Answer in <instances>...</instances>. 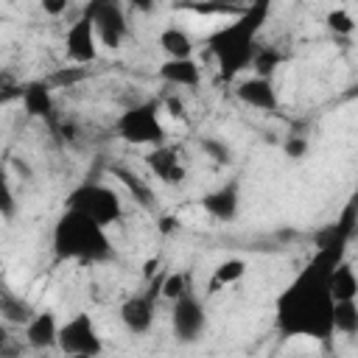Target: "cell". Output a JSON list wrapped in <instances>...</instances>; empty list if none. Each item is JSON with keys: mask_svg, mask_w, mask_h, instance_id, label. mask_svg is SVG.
Masks as SVG:
<instances>
[{"mask_svg": "<svg viewBox=\"0 0 358 358\" xmlns=\"http://www.w3.org/2000/svg\"><path fill=\"white\" fill-rule=\"evenodd\" d=\"M157 76L171 84V87H179V90H193L201 84V67L199 62L190 56V59H165L157 70Z\"/></svg>", "mask_w": 358, "mask_h": 358, "instance_id": "9a60e30c", "label": "cell"}, {"mask_svg": "<svg viewBox=\"0 0 358 358\" xmlns=\"http://www.w3.org/2000/svg\"><path fill=\"white\" fill-rule=\"evenodd\" d=\"M336 333L358 336V299H338L336 302Z\"/></svg>", "mask_w": 358, "mask_h": 358, "instance_id": "44dd1931", "label": "cell"}, {"mask_svg": "<svg viewBox=\"0 0 358 358\" xmlns=\"http://www.w3.org/2000/svg\"><path fill=\"white\" fill-rule=\"evenodd\" d=\"M145 165H148L151 176L157 182L168 185V187H176V185H182L187 179V165H185V159H182L176 145L162 143V145L148 148L145 151Z\"/></svg>", "mask_w": 358, "mask_h": 358, "instance_id": "8fae6325", "label": "cell"}, {"mask_svg": "<svg viewBox=\"0 0 358 358\" xmlns=\"http://www.w3.org/2000/svg\"><path fill=\"white\" fill-rule=\"evenodd\" d=\"M20 98H22V106L31 117H50L53 115V98H50L48 84L34 81L20 92Z\"/></svg>", "mask_w": 358, "mask_h": 358, "instance_id": "e0dca14e", "label": "cell"}, {"mask_svg": "<svg viewBox=\"0 0 358 358\" xmlns=\"http://www.w3.org/2000/svg\"><path fill=\"white\" fill-rule=\"evenodd\" d=\"M59 319L53 310H36L25 324H22V333H25V341L34 347V350H50L59 344Z\"/></svg>", "mask_w": 358, "mask_h": 358, "instance_id": "5bb4252c", "label": "cell"}, {"mask_svg": "<svg viewBox=\"0 0 358 358\" xmlns=\"http://www.w3.org/2000/svg\"><path fill=\"white\" fill-rule=\"evenodd\" d=\"M64 207H76L81 213H87L90 218L101 221L103 227H112L123 218V199L112 185L95 182V179H84L78 182L67 196H64Z\"/></svg>", "mask_w": 358, "mask_h": 358, "instance_id": "5b68a950", "label": "cell"}, {"mask_svg": "<svg viewBox=\"0 0 358 358\" xmlns=\"http://www.w3.org/2000/svg\"><path fill=\"white\" fill-rule=\"evenodd\" d=\"M280 64H282V56L274 48H260L257 56H255V62H252V67H255L257 76H274V70Z\"/></svg>", "mask_w": 358, "mask_h": 358, "instance_id": "484cf974", "label": "cell"}, {"mask_svg": "<svg viewBox=\"0 0 358 358\" xmlns=\"http://www.w3.org/2000/svg\"><path fill=\"white\" fill-rule=\"evenodd\" d=\"M159 280L151 282L148 291L143 294H131L129 299H123L117 316H120V324L131 333V336H145L151 327H154V319H157V299H159Z\"/></svg>", "mask_w": 358, "mask_h": 358, "instance_id": "9c48e42d", "label": "cell"}, {"mask_svg": "<svg viewBox=\"0 0 358 358\" xmlns=\"http://www.w3.org/2000/svg\"><path fill=\"white\" fill-rule=\"evenodd\" d=\"M50 246L56 260L98 266L115 257V246L106 235V227L76 207H64L53 224Z\"/></svg>", "mask_w": 358, "mask_h": 358, "instance_id": "3957f363", "label": "cell"}, {"mask_svg": "<svg viewBox=\"0 0 358 358\" xmlns=\"http://www.w3.org/2000/svg\"><path fill=\"white\" fill-rule=\"evenodd\" d=\"M165 106H168V115L173 117H185V103L179 98H165Z\"/></svg>", "mask_w": 358, "mask_h": 358, "instance_id": "f546056e", "label": "cell"}, {"mask_svg": "<svg viewBox=\"0 0 358 358\" xmlns=\"http://www.w3.org/2000/svg\"><path fill=\"white\" fill-rule=\"evenodd\" d=\"M190 288V277L185 274V271H168V274H162L159 277V294L165 296V299H176V296H182L185 291Z\"/></svg>", "mask_w": 358, "mask_h": 358, "instance_id": "d4e9b609", "label": "cell"}, {"mask_svg": "<svg viewBox=\"0 0 358 358\" xmlns=\"http://www.w3.org/2000/svg\"><path fill=\"white\" fill-rule=\"evenodd\" d=\"M249 6V0H173V8H187L196 14H238Z\"/></svg>", "mask_w": 358, "mask_h": 358, "instance_id": "ac0fdd59", "label": "cell"}, {"mask_svg": "<svg viewBox=\"0 0 358 358\" xmlns=\"http://www.w3.org/2000/svg\"><path fill=\"white\" fill-rule=\"evenodd\" d=\"M199 151H201L207 159H213L215 165H229V162H232V148H229V143H224V140H218V137H199Z\"/></svg>", "mask_w": 358, "mask_h": 358, "instance_id": "603a6c76", "label": "cell"}, {"mask_svg": "<svg viewBox=\"0 0 358 358\" xmlns=\"http://www.w3.org/2000/svg\"><path fill=\"white\" fill-rule=\"evenodd\" d=\"M235 98L249 106V109H257V112H277L280 109V95H277V87L271 81V76H249V78H241L235 84Z\"/></svg>", "mask_w": 358, "mask_h": 358, "instance_id": "4fadbf2b", "label": "cell"}, {"mask_svg": "<svg viewBox=\"0 0 358 358\" xmlns=\"http://www.w3.org/2000/svg\"><path fill=\"white\" fill-rule=\"evenodd\" d=\"M126 6H129L131 11H140V14H151V11H154V6H157V0H126Z\"/></svg>", "mask_w": 358, "mask_h": 358, "instance_id": "f1b7e54d", "label": "cell"}, {"mask_svg": "<svg viewBox=\"0 0 358 358\" xmlns=\"http://www.w3.org/2000/svg\"><path fill=\"white\" fill-rule=\"evenodd\" d=\"M98 31L101 48L117 50L129 39V17H126V0H87L84 8Z\"/></svg>", "mask_w": 358, "mask_h": 358, "instance_id": "8992f818", "label": "cell"}, {"mask_svg": "<svg viewBox=\"0 0 358 358\" xmlns=\"http://www.w3.org/2000/svg\"><path fill=\"white\" fill-rule=\"evenodd\" d=\"M56 350L64 352V355H101L103 352V338L98 333L95 319L87 310H78L67 322H62Z\"/></svg>", "mask_w": 358, "mask_h": 358, "instance_id": "52a82bcc", "label": "cell"}, {"mask_svg": "<svg viewBox=\"0 0 358 358\" xmlns=\"http://www.w3.org/2000/svg\"><path fill=\"white\" fill-rule=\"evenodd\" d=\"M333 294H336V302L338 299H358V274L352 271V266L347 260H341L336 266V274H333Z\"/></svg>", "mask_w": 358, "mask_h": 358, "instance_id": "ffe728a7", "label": "cell"}, {"mask_svg": "<svg viewBox=\"0 0 358 358\" xmlns=\"http://www.w3.org/2000/svg\"><path fill=\"white\" fill-rule=\"evenodd\" d=\"M246 277V260L241 257H229V260H221L215 268H213V277H210V288H227V285H235Z\"/></svg>", "mask_w": 358, "mask_h": 358, "instance_id": "d6986e66", "label": "cell"}, {"mask_svg": "<svg viewBox=\"0 0 358 358\" xmlns=\"http://www.w3.org/2000/svg\"><path fill=\"white\" fill-rule=\"evenodd\" d=\"M305 148H308L305 143H288V154H291V157H296V159L305 154Z\"/></svg>", "mask_w": 358, "mask_h": 358, "instance_id": "4dcf8cb0", "label": "cell"}, {"mask_svg": "<svg viewBox=\"0 0 358 358\" xmlns=\"http://www.w3.org/2000/svg\"><path fill=\"white\" fill-rule=\"evenodd\" d=\"M157 42H159V50H162L165 59H190L193 50H196L193 36L179 25H165L159 31Z\"/></svg>", "mask_w": 358, "mask_h": 358, "instance_id": "2e32d148", "label": "cell"}, {"mask_svg": "<svg viewBox=\"0 0 358 358\" xmlns=\"http://www.w3.org/2000/svg\"><path fill=\"white\" fill-rule=\"evenodd\" d=\"M330 241H322L313 257L291 277V282L274 299V327L282 338L330 341L336 336V294L333 274L344 260V243L350 229L336 224Z\"/></svg>", "mask_w": 358, "mask_h": 358, "instance_id": "6da1fadb", "label": "cell"}, {"mask_svg": "<svg viewBox=\"0 0 358 358\" xmlns=\"http://www.w3.org/2000/svg\"><path fill=\"white\" fill-rule=\"evenodd\" d=\"M112 173H115V176H117L123 185H129V190H131V193L140 199V204H145V207L151 204V190H148V187H145V185H143L137 176H131V173H129V171H123V168H115Z\"/></svg>", "mask_w": 358, "mask_h": 358, "instance_id": "4316f807", "label": "cell"}, {"mask_svg": "<svg viewBox=\"0 0 358 358\" xmlns=\"http://www.w3.org/2000/svg\"><path fill=\"white\" fill-rule=\"evenodd\" d=\"M268 11H271V0H249L243 11L232 14L227 25H221L207 36V50L215 59L224 81H232L252 67L260 50L257 36L263 31V22L268 20Z\"/></svg>", "mask_w": 358, "mask_h": 358, "instance_id": "7a4b0ae2", "label": "cell"}, {"mask_svg": "<svg viewBox=\"0 0 358 358\" xmlns=\"http://www.w3.org/2000/svg\"><path fill=\"white\" fill-rule=\"evenodd\" d=\"M0 313H3V319L6 322H14V324H25L36 310L28 305V302H22V299H17L11 291H3V299H0Z\"/></svg>", "mask_w": 358, "mask_h": 358, "instance_id": "7402d4cb", "label": "cell"}, {"mask_svg": "<svg viewBox=\"0 0 358 358\" xmlns=\"http://www.w3.org/2000/svg\"><path fill=\"white\" fill-rule=\"evenodd\" d=\"M171 333L182 344H193L207 333V308L193 288L171 302Z\"/></svg>", "mask_w": 358, "mask_h": 358, "instance_id": "ba28073f", "label": "cell"}, {"mask_svg": "<svg viewBox=\"0 0 358 358\" xmlns=\"http://www.w3.org/2000/svg\"><path fill=\"white\" fill-rule=\"evenodd\" d=\"M201 210L213 218V221H221V224H229L238 218V210H241V179L232 176L227 179L224 185H218L215 190L204 193L201 196Z\"/></svg>", "mask_w": 358, "mask_h": 358, "instance_id": "7c38bea8", "label": "cell"}, {"mask_svg": "<svg viewBox=\"0 0 358 358\" xmlns=\"http://www.w3.org/2000/svg\"><path fill=\"white\" fill-rule=\"evenodd\" d=\"M324 25H327V31L336 34V36H350V34H355V17H352L347 8H330V11L324 14Z\"/></svg>", "mask_w": 358, "mask_h": 358, "instance_id": "cb8c5ba5", "label": "cell"}, {"mask_svg": "<svg viewBox=\"0 0 358 358\" xmlns=\"http://www.w3.org/2000/svg\"><path fill=\"white\" fill-rule=\"evenodd\" d=\"M36 3L48 17H62L67 11V6H70V0H36Z\"/></svg>", "mask_w": 358, "mask_h": 358, "instance_id": "83f0119b", "label": "cell"}, {"mask_svg": "<svg viewBox=\"0 0 358 358\" xmlns=\"http://www.w3.org/2000/svg\"><path fill=\"white\" fill-rule=\"evenodd\" d=\"M64 53L73 64H92L101 53V39H98V31H95V22L87 11H81L70 25H67V34H64Z\"/></svg>", "mask_w": 358, "mask_h": 358, "instance_id": "30bf717a", "label": "cell"}, {"mask_svg": "<svg viewBox=\"0 0 358 358\" xmlns=\"http://www.w3.org/2000/svg\"><path fill=\"white\" fill-rule=\"evenodd\" d=\"M159 115H162V101H157V98L131 103L117 115L115 131L129 145H145V148L162 145L165 143V123Z\"/></svg>", "mask_w": 358, "mask_h": 358, "instance_id": "277c9868", "label": "cell"}]
</instances>
